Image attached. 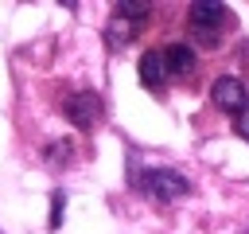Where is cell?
I'll list each match as a JSON object with an SVG mask.
<instances>
[{
	"label": "cell",
	"instance_id": "6da1fadb",
	"mask_svg": "<svg viewBox=\"0 0 249 234\" xmlns=\"http://www.w3.org/2000/svg\"><path fill=\"white\" fill-rule=\"evenodd\" d=\"M230 27H233V16H230L226 4L198 0V4H191V12H187V31H191V39H195L198 47H218Z\"/></svg>",
	"mask_w": 249,
	"mask_h": 234
},
{
	"label": "cell",
	"instance_id": "7a4b0ae2",
	"mask_svg": "<svg viewBox=\"0 0 249 234\" xmlns=\"http://www.w3.org/2000/svg\"><path fill=\"white\" fill-rule=\"evenodd\" d=\"M148 23V4H117L113 16H109V27H105V39L109 47H128Z\"/></svg>",
	"mask_w": 249,
	"mask_h": 234
},
{
	"label": "cell",
	"instance_id": "3957f363",
	"mask_svg": "<svg viewBox=\"0 0 249 234\" xmlns=\"http://www.w3.org/2000/svg\"><path fill=\"white\" fill-rule=\"evenodd\" d=\"M101 113H105V105H101V98L93 90H70V94H62V117L74 129H82V133L97 129L101 125Z\"/></svg>",
	"mask_w": 249,
	"mask_h": 234
},
{
	"label": "cell",
	"instance_id": "277c9868",
	"mask_svg": "<svg viewBox=\"0 0 249 234\" xmlns=\"http://www.w3.org/2000/svg\"><path fill=\"white\" fill-rule=\"evenodd\" d=\"M136 187L148 199H156V203H171V199H183L191 191V183L179 172H171V168H144L140 179H136Z\"/></svg>",
	"mask_w": 249,
	"mask_h": 234
},
{
	"label": "cell",
	"instance_id": "5b68a950",
	"mask_svg": "<svg viewBox=\"0 0 249 234\" xmlns=\"http://www.w3.org/2000/svg\"><path fill=\"white\" fill-rule=\"evenodd\" d=\"M210 101L222 109V113H245V101H249V94H245V86H241V78H233V74H222V78H214V86H210Z\"/></svg>",
	"mask_w": 249,
	"mask_h": 234
},
{
	"label": "cell",
	"instance_id": "8992f818",
	"mask_svg": "<svg viewBox=\"0 0 249 234\" xmlns=\"http://www.w3.org/2000/svg\"><path fill=\"white\" fill-rule=\"evenodd\" d=\"M163 62H167V78H191L195 66H198V58H195V51H191L187 43L163 47Z\"/></svg>",
	"mask_w": 249,
	"mask_h": 234
},
{
	"label": "cell",
	"instance_id": "52a82bcc",
	"mask_svg": "<svg viewBox=\"0 0 249 234\" xmlns=\"http://www.w3.org/2000/svg\"><path fill=\"white\" fill-rule=\"evenodd\" d=\"M140 82H144L148 90H160V86L167 82V62H163V51H148V55L140 58Z\"/></svg>",
	"mask_w": 249,
	"mask_h": 234
},
{
	"label": "cell",
	"instance_id": "ba28073f",
	"mask_svg": "<svg viewBox=\"0 0 249 234\" xmlns=\"http://www.w3.org/2000/svg\"><path fill=\"white\" fill-rule=\"evenodd\" d=\"M43 152H47L43 160H47V164H54V168H66V164L74 160V144H70V140H54V144H47Z\"/></svg>",
	"mask_w": 249,
	"mask_h": 234
},
{
	"label": "cell",
	"instance_id": "9c48e42d",
	"mask_svg": "<svg viewBox=\"0 0 249 234\" xmlns=\"http://www.w3.org/2000/svg\"><path fill=\"white\" fill-rule=\"evenodd\" d=\"M233 129H237V136H241V140H249V105H245V113H237Z\"/></svg>",
	"mask_w": 249,
	"mask_h": 234
},
{
	"label": "cell",
	"instance_id": "30bf717a",
	"mask_svg": "<svg viewBox=\"0 0 249 234\" xmlns=\"http://www.w3.org/2000/svg\"><path fill=\"white\" fill-rule=\"evenodd\" d=\"M237 58H241V62L249 66V43H241V47H237Z\"/></svg>",
	"mask_w": 249,
	"mask_h": 234
}]
</instances>
